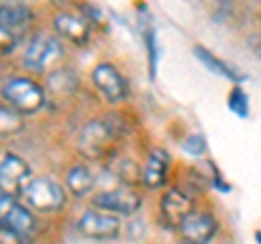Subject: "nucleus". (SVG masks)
Masks as SVG:
<instances>
[{"mask_svg": "<svg viewBox=\"0 0 261 244\" xmlns=\"http://www.w3.org/2000/svg\"><path fill=\"white\" fill-rule=\"evenodd\" d=\"M124 122L111 116H92L81 125L76 133V153L87 164H109L116 159L120 140L124 135Z\"/></svg>", "mask_w": 261, "mask_h": 244, "instance_id": "f257e3e1", "label": "nucleus"}, {"mask_svg": "<svg viewBox=\"0 0 261 244\" xmlns=\"http://www.w3.org/2000/svg\"><path fill=\"white\" fill-rule=\"evenodd\" d=\"M65 44L53 31H35L27 37V44L20 55V66L31 77H46L53 70L63 66Z\"/></svg>", "mask_w": 261, "mask_h": 244, "instance_id": "f03ea898", "label": "nucleus"}, {"mask_svg": "<svg viewBox=\"0 0 261 244\" xmlns=\"http://www.w3.org/2000/svg\"><path fill=\"white\" fill-rule=\"evenodd\" d=\"M48 89L31 75H9L0 81V101L22 116H37L48 107Z\"/></svg>", "mask_w": 261, "mask_h": 244, "instance_id": "7ed1b4c3", "label": "nucleus"}, {"mask_svg": "<svg viewBox=\"0 0 261 244\" xmlns=\"http://www.w3.org/2000/svg\"><path fill=\"white\" fill-rule=\"evenodd\" d=\"M22 201L39 218H50V216L63 214L70 203V194L63 188L59 179H55L50 175H37L33 177L29 188L24 190Z\"/></svg>", "mask_w": 261, "mask_h": 244, "instance_id": "20e7f679", "label": "nucleus"}, {"mask_svg": "<svg viewBox=\"0 0 261 244\" xmlns=\"http://www.w3.org/2000/svg\"><path fill=\"white\" fill-rule=\"evenodd\" d=\"M89 83H92L94 92L100 96V99L116 107V105H122L128 94H130V85L126 75L120 70L118 63L113 61H98L96 66L89 70Z\"/></svg>", "mask_w": 261, "mask_h": 244, "instance_id": "39448f33", "label": "nucleus"}, {"mask_svg": "<svg viewBox=\"0 0 261 244\" xmlns=\"http://www.w3.org/2000/svg\"><path fill=\"white\" fill-rule=\"evenodd\" d=\"M0 229H9L13 233L22 235V238H27L33 244L37 235L42 233L44 225H42V218L24 205L22 199L0 194Z\"/></svg>", "mask_w": 261, "mask_h": 244, "instance_id": "423d86ee", "label": "nucleus"}, {"mask_svg": "<svg viewBox=\"0 0 261 244\" xmlns=\"http://www.w3.org/2000/svg\"><path fill=\"white\" fill-rule=\"evenodd\" d=\"M74 231L92 242H113L124 233L122 218L100 211L96 207H85L74 221Z\"/></svg>", "mask_w": 261, "mask_h": 244, "instance_id": "0eeeda50", "label": "nucleus"}, {"mask_svg": "<svg viewBox=\"0 0 261 244\" xmlns=\"http://www.w3.org/2000/svg\"><path fill=\"white\" fill-rule=\"evenodd\" d=\"M142 205H144V194L137 188H126V185L96 190V194L89 199V207L107 211V214H113L118 218H135Z\"/></svg>", "mask_w": 261, "mask_h": 244, "instance_id": "6e6552de", "label": "nucleus"}, {"mask_svg": "<svg viewBox=\"0 0 261 244\" xmlns=\"http://www.w3.org/2000/svg\"><path fill=\"white\" fill-rule=\"evenodd\" d=\"M50 29L63 44H72L76 48H85L94 39V27L76 7L74 9H57L50 15Z\"/></svg>", "mask_w": 261, "mask_h": 244, "instance_id": "1a4fd4ad", "label": "nucleus"}, {"mask_svg": "<svg viewBox=\"0 0 261 244\" xmlns=\"http://www.w3.org/2000/svg\"><path fill=\"white\" fill-rule=\"evenodd\" d=\"M33 168L18 153H5L0 159V194L13 199H22L24 190L33 181Z\"/></svg>", "mask_w": 261, "mask_h": 244, "instance_id": "9d476101", "label": "nucleus"}, {"mask_svg": "<svg viewBox=\"0 0 261 244\" xmlns=\"http://www.w3.org/2000/svg\"><path fill=\"white\" fill-rule=\"evenodd\" d=\"M196 209V199L181 185H170L159 197V218L168 231H178L183 221Z\"/></svg>", "mask_w": 261, "mask_h": 244, "instance_id": "9b49d317", "label": "nucleus"}, {"mask_svg": "<svg viewBox=\"0 0 261 244\" xmlns=\"http://www.w3.org/2000/svg\"><path fill=\"white\" fill-rule=\"evenodd\" d=\"M220 223L207 209H194L178 227V238L183 244H209L218 235Z\"/></svg>", "mask_w": 261, "mask_h": 244, "instance_id": "f8f14e48", "label": "nucleus"}, {"mask_svg": "<svg viewBox=\"0 0 261 244\" xmlns=\"http://www.w3.org/2000/svg\"><path fill=\"white\" fill-rule=\"evenodd\" d=\"M63 188L68 190L70 199L74 201H85L92 199L98 188V177L92 170V166L83 159H76L63 170V179H61Z\"/></svg>", "mask_w": 261, "mask_h": 244, "instance_id": "ddd939ff", "label": "nucleus"}, {"mask_svg": "<svg viewBox=\"0 0 261 244\" xmlns=\"http://www.w3.org/2000/svg\"><path fill=\"white\" fill-rule=\"evenodd\" d=\"M170 166H172L170 153L166 149H161V146H152L146 153V159L142 164V185L146 190L163 188L170 179Z\"/></svg>", "mask_w": 261, "mask_h": 244, "instance_id": "4468645a", "label": "nucleus"}, {"mask_svg": "<svg viewBox=\"0 0 261 244\" xmlns=\"http://www.w3.org/2000/svg\"><path fill=\"white\" fill-rule=\"evenodd\" d=\"M37 11L27 3H0V27L15 31L20 37L35 33Z\"/></svg>", "mask_w": 261, "mask_h": 244, "instance_id": "2eb2a0df", "label": "nucleus"}, {"mask_svg": "<svg viewBox=\"0 0 261 244\" xmlns=\"http://www.w3.org/2000/svg\"><path fill=\"white\" fill-rule=\"evenodd\" d=\"M107 170L116 177L118 185H126V188H137L142 185V164H137L133 157H116L107 164Z\"/></svg>", "mask_w": 261, "mask_h": 244, "instance_id": "dca6fc26", "label": "nucleus"}, {"mask_svg": "<svg viewBox=\"0 0 261 244\" xmlns=\"http://www.w3.org/2000/svg\"><path fill=\"white\" fill-rule=\"evenodd\" d=\"M194 55H196V59H198L209 72H214V75L222 77V79H226V81H233L235 85L242 83V81H246V77L240 75L238 70L231 68L226 61H222L218 55H214V53H211L209 48H205V46H194Z\"/></svg>", "mask_w": 261, "mask_h": 244, "instance_id": "f3484780", "label": "nucleus"}, {"mask_svg": "<svg viewBox=\"0 0 261 244\" xmlns=\"http://www.w3.org/2000/svg\"><path fill=\"white\" fill-rule=\"evenodd\" d=\"M44 85L48 89V94H63V96H70L74 94L81 81L76 77V72L68 68V66H59L57 70H53L50 75H46L44 79Z\"/></svg>", "mask_w": 261, "mask_h": 244, "instance_id": "a211bd4d", "label": "nucleus"}, {"mask_svg": "<svg viewBox=\"0 0 261 244\" xmlns=\"http://www.w3.org/2000/svg\"><path fill=\"white\" fill-rule=\"evenodd\" d=\"M24 129H27V116H22L20 111L0 101V140L20 135Z\"/></svg>", "mask_w": 261, "mask_h": 244, "instance_id": "6ab92c4d", "label": "nucleus"}, {"mask_svg": "<svg viewBox=\"0 0 261 244\" xmlns=\"http://www.w3.org/2000/svg\"><path fill=\"white\" fill-rule=\"evenodd\" d=\"M142 37H144V46H146V59H148V75L150 81L157 79V70H159V39L157 33H154L152 24L144 20V29H142Z\"/></svg>", "mask_w": 261, "mask_h": 244, "instance_id": "aec40b11", "label": "nucleus"}, {"mask_svg": "<svg viewBox=\"0 0 261 244\" xmlns=\"http://www.w3.org/2000/svg\"><path fill=\"white\" fill-rule=\"evenodd\" d=\"M20 35L15 31L7 29V27H0V63H5L7 59H11L13 53L18 51L20 46Z\"/></svg>", "mask_w": 261, "mask_h": 244, "instance_id": "412c9836", "label": "nucleus"}, {"mask_svg": "<svg viewBox=\"0 0 261 244\" xmlns=\"http://www.w3.org/2000/svg\"><path fill=\"white\" fill-rule=\"evenodd\" d=\"M228 109H231L235 116L240 118H246L248 111H250V101H248V94L244 92L240 85H235L228 94Z\"/></svg>", "mask_w": 261, "mask_h": 244, "instance_id": "4be33fe9", "label": "nucleus"}, {"mask_svg": "<svg viewBox=\"0 0 261 244\" xmlns=\"http://www.w3.org/2000/svg\"><path fill=\"white\" fill-rule=\"evenodd\" d=\"M181 149L190 157H200V155H205L207 153V140H205V135L202 133H190L181 142Z\"/></svg>", "mask_w": 261, "mask_h": 244, "instance_id": "5701e85b", "label": "nucleus"}, {"mask_svg": "<svg viewBox=\"0 0 261 244\" xmlns=\"http://www.w3.org/2000/svg\"><path fill=\"white\" fill-rule=\"evenodd\" d=\"M209 168H211V175H209L211 188H216L220 194H228V192H231V185L224 181V177H222V173H220V170L216 168V164H211V161H209Z\"/></svg>", "mask_w": 261, "mask_h": 244, "instance_id": "b1692460", "label": "nucleus"}, {"mask_svg": "<svg viewBox=\"0 0 261 244\" xmlns=\"http://www.w3.org/2000/svg\"><path fill=\"white\" fill-rule=\"evenodd\" d=\"M124 233L128 240H140L144 235V223L137 221V218H130V223L124 227Z\"/></svg>", "mask_w": 261, "mask_h": 244, "instance_id": "393cba45", "label": "nucleus"}, {"mask_svg": "<svg viewBox=\"0 0 261 244\" xmlns=\"http://www.w3.org/2000/svg\"><path fill=\"white\" fill-rule=\"evenodd\" d=\"M0 244H31V242L9 229H0Z\"/></svg>", "mask_w": 261, "mask_h": 244, "instance_id": "a878e982", "label": "nucleus"}, {"mask_svg": "<svg viewBox=\"0 0 261 244\" xmlns=\"http://www.w3.org/2000/svg\"><path fill=\"white\" fill-rule=\"evenodd\" d=\"M255 240H257V244H261V229L255 231Z\"/></svg>", "mask_w": 261, "mask_h": 244, "instance_id": "bb28decb", "label": "nucleus"}]
</instances>
